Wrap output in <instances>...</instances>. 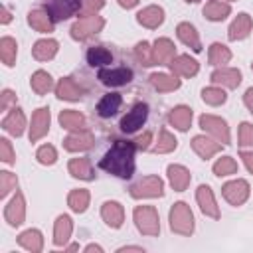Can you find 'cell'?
<instances>
[{
	"instance_id": "obj_1",
	"label": "cell",
	"mask_w": 253,
	"mask_h": 253,
	"mask_svg": "<svg viewBox=\"0 0 253 253\" xmlns=\"http://www.w3.org/2000/svg\"><path fill=\"white\" fill-rule=\"evenodd\" d=\"M134 142L130 140H117L109 150L107 154L101 158L99 166L103 170H107L109 174L117 176V178H130L134 174Z\"/></svg>"
},
{
	"instance_id": "obj_2",
	"label": "cell",
	"mask_w": 253,
	"mask_h": 253,
	"mask_svg": "<svg viewBox=\"0 0 253 253\" xmlns=\"http://www.w3.org/2000/svg\"><path fill=\"white\" fill-rule=\"evenodd\" d=\"M170 229L178 235H192L194 233V213L186 202H176L170 208Z\"/></svg>"
},
{
	"instance_id": "obj_3",
	"label": "cell",
	"mask_w": 253,
	"mask_h": 253,
	"mask_svg": "<svg viewBox=\"0 0 253 253\" xmlns=\"http://www.w3.org/2000/svg\"><path fill=\"white\" fill-rule=\"evenodd\" d=\"M105 28V18L99 14H81L79 20L71 26V38L77 42H85L91 36L99 34Z\"/></svg>"
},
{
	"instance_id": "obj_4",
	"label": "cell",
	"mask_w": 253,
	"mask_h": 253,
	"mask_svg": "<svg viewBox=\"0 0 253 253\" xmlns=\"http://www.w3.org/2000/svg\"><path fill=\"white\" fill-rule=\"evenodd\" d=\"M132 219L136 223V229L142 235H158L160 233V219H158V211L152 206H136L132 211Z\"/></svg>"
},
{
	"instance_id": "obj_5",
	"label": "cell",
	"mask_w": 253,
	"mask_h": 253,
	"mask_svg": "<svg viewBox=\"0 0 253 253\" xmlns=\"http://www.w3.org/2000/svg\"><path fill=\"white\" fill-rule=\"evenodd\" d=\"M164 194V182L158 176H144L136 184L130 186V196L134 200L140 198H160Z\"/></svg>"
},
{
	"instance_id": "obj_6",
	"label": "cell",
	"mask_w": 253,
	"mask_h": 253,
	"mask_svg": "<svg viewBox=\"0 0 253 253\" xmlns=\"http://www.w3.org/2000/svg\"><path fill=\"white\" fill-rule=\"evenodd\" d=\"M200 128L206 130L208 134H211L217 142L221 144H229L231 136H229V126L221 117L215 115H202L200 117Z\"/></svg>"
},
{
	"instance_id": "obj_7",
	"label": "cell",
	"mask_w": 253,
	"mask_h": 253,
	"mask_svg": "<svg viewBox=\"0 0 253 253\" xmlns=\"http://www.w3.org/2000/svg\"><path fill=\"white\" fill-rule=\"evenodd\" d=\"M146 119H148V105L146 103H136L121 119V130L123 132H134L146 123Z\"/></svg>"
},
{
	"instance_id": "obj_8",
	"label": "cell",
	"mask_w": 253,
	"mask_h": 253,
	"mask_svg": "<svg viewBox=\"0 0 253 253\" xmlns=\"http://www.w3.org/2000/svg\"><path fill=\"white\" fill-rule=\"evenodd\" d=\"M81 8H83V0H49L45 10L53 20H67L75 16Z\"/></svg>"
},
{
	"instance_id": "obj_9",
	"label": "cell",
	"mask_w": 253,
	"mask_h": 253,
	"mask_svg": "<svg viewBox=\"0 0 253 253\" xmlns=\"http://www.w3.org/2000/svg\"><path fill=\"white\" fill-rule=\"evenodd\" d=\"M221 194L231 206H241L249 198V184H247V180H241V178L225 182L221 188Z\"/></svg>"
},
{
	"instance_id": "obj_10",
	"label": "cell",
	"mask_w": 253,
	"mask_h": 253,
	"mask_svg": "<svg viewBox=\"0 0 253 253\" xmlns=\"http://www.w3.org/2000/svg\"><path fill=\"white\" fill-rule=\"evenodd\" d=\"M103 85H109V87H121V85H126L130 83L132 79V71L128 67H101L99 69V75Z\"/></svg>"
},
{
	"instance_id": "obj_11",
	"label": "cell",
	"mask_w": 253,
	"mask_h": 253,
	"mask_svg": "<svg viewBox=\"0 0 253 253\" xmlns=\"http://www.w3.org/2000/svg\"><path fill=\"white\" fill-rule=\"evenodd\" d=\"M49 109L47 107H40L34 111L32 115V125H30V142H38L40 138H43L49 130Z\"/></svg>"
},
{
	"instance_id": "obj_12",
	"label": "cell",
	"mask_w": 253,
	"mask_h": 253,
	"mask_svg": "<svg viewBox=\"0 0 253 253\" xmlns=\"http://www.w3.org/2000/svg\"><path fill=\"white\" fill-rule=\"evenodd\" d=\"M4 219L12 227H18V225L24 223V219H26V200H24L22 192H16V196L4 208Z\"/></svg>"
},
{
	"instance_id": "obj_13",
	"label": "cell",
	"mask_w": 253,
	"mask_h": 253,
	"mask_svg": "<svg viewBox=\"0 0 253 253\" xmlns=\"http://www.w3.org/2000/svg\"><path fill=\"white\" fill-rule=\"evenodd\" d=\"M196 200H198L200 210H202L208 217H211V219H219V206H217V202H215L213 192H211L210 186L202 184V186L196 190Z\"/></svg>"
},
{
	"instance_id": "obj_14",
	"label": "cell",
	"mask_w": 253,
	"mask_h": 253,
	"mask_svg": "<svg viewBox=\"0 0 253 253\" xmlns=\"http://www.w3.org/2000/svg\"><path fill=\"white\" fill-rule=\"evenodd\" d=\"M93 146V134L85 128L81 130H73L69 136L63 138V148L69 152H81V150H89Z\"/></svg>"
},
{
	"instance_id": "obj_15",
	"label": "cell",
	"mask_w": 253,
	"mask_h": 253,
	"mask_svg": "<svg viewBox=\"0 0 253 253\" xmlns=\"http://www.w3.org/2000/svg\"><path fill=\"white\" fill-rule=\"evenodd\" d=\"M176 57V45L168 38H158L152 45V59L158 65H168Z\"/></svg>"
},
{
	"instance_id": "obj_16",
	"label": "cell",
	"mask_w": 253,
	"mask_h": 253,
	"mask_svg": "<svg viewBox=\"0 0 253 253\" xmlns=\"http://www.w3.org/2000/svg\"><path fill=\"white\" fill-rule=\"evenodd\" d=\"M168 65L172 69V75H176V77H194L198 73V69H200L198 61L194 57L186 55V53L184 55H176Z\"/></svg>"
},
{
	"instance_id": "obj_17",
	"label": "cell",
	"mask_w": 253,
	"mask_h": 253,
	"mask_svg": "<svg viewBox=\"0 0 253 253\" xmlns=\"http://www.w3.org/2000/svg\"><path fill=\"white\" fill-rule=\"evenodd\" d=\"M101 217H103V221L109 225V227H113V229H119L121 225H123V221H125V210H123V206L119 204V202H105L103 204V208H101Z\"/></svg>"
},
{
	"instance_id": "obj_18",
	"label": "cell",
	"mask_w": 253,
	"mask_h": 253,
	"mask_svg": "<svg viewBox=\"0 0 253 253\" xmlns=\"http://www.w3.org/2000/svg\"><path fill=\"white\" fill-rule=\"evenodd\" d=\"M251 28H253V22H251V16L241 12L237 14V18L231 22L229 30H227V38L231 42H237V40H245L249 34H251Z\"/></svg>"
},
{
	"instance_id": "obj_19",
	"label": "cell",
	"mask_w": 253,
	"mask_h": 253,
	"mask_svg": "<svg viewBox=\"0 0 253 253\" xmlns=\"http://www.w3.org/2000/svg\"><path fill=\"white\" fill-rule=\"evenodd\" d=\"M192 148L202 160H208V158H211L213 154H217L221 150V142L211 140V138H208L204 134H198V136L192 138Z\"/></svg>"
},
{
	"instance_id": "obj_20",
	"label": "cell",
	"mask_w": 253,
	"mask_h": 253,
	"mask_svg": "<svg viewBox=\"0 0 253 253\" xmlns=\"http://www.w3.org/2000/svg\"><path fill=\"white\" fill-rule=\"evenodd\" d=\"M136 22H138L140 26L148 28V30H154V28H158V26L164 22V10H162L160 6H156V4L146 6V8H142V10L136 14Z\"/></svg>"
},
{
	"instance_id": "obj_21",
	"label": "cell",
	"mask_w": 253,
	"mask_h": 253,
	"mask_svg": "<svg viewBox=\"0 0 253 253\" xmlns=\"http://www.w3.org/2000/svg\"><path fill=\"white\" fill-rule=\"evenodd\" d=\"M211 83L223 85L227 89H235L241 83V71L235 67H219L211 73Z\"/></svg>"
},
{
	"instance_id": "obj_22",
	"label": "cell",
	"mask_w": 253,
	"mask_h": 253,
	"mask_svg": "<svg viewBox=\"0 0 253 253\" xmlns=\"http://www.w3.org/2000/svg\"><path fill=\"white\" fill-rule=\"evenodd\" d=\"M166 174H168L170 186H172L176 192H184V190L190 186L192 176H190V172H188L186 166H182V164H170L168 170H166Z\"/></svg>"
},
{
	"instance_id": "obj_23",
	"label": "cell",
	"mask_w": 253,
	"mask_h": 253,
	"mask_svg": "<svg viewBox=\"0 0 253 253\" xmlns=\"http://www.w3.org/2000/svg\"><path fill=\"white\" fill-rule=\"evenodd\" d=\"M2 128H4L6 132H10L12 136H22V132H24V128H26V117H24L22 109L14 107V109L4 117Z\"/></svg>"
},
{
	"instance_id": "obj_24",
	"label": "cell",
	"mask_w": 253,
	"mask_h": 253,
	"mask_svg": "<svg viewBox=\"0 0 253 253\" xmlns=\"http://www.w3.org/2000/svg\"><path fill=\"white\" fill-rule=\"evenodd\" d=\"M28 24H30L36 32H40V34H49V32H53V18L49 16L47 10H40V8L32 10V12L28 14Z\"/></svg>"
},
{
	"instance_id": "obj_25",
	"label": "cell",
	"mask_w": 253,
	"mask_h": 253,
	"mask_svg": "<svg viewBox=\"0 0 253 253\" xmlns=\"http://www.w3.org/2000/svg\"><path fill=\"white\" fill-rule=\"evenodd\" d=\"M176 36H178V40H180L184 45L192 47L194 51H202L200 36H198L196 28H194L190 22H180V24H178V28H176Z\"/></svg>"
},
{
	"instance_id": "obj_26",
	"label": "cell",
	"mask_w": 253,
	"mask_h": 253,
	"mask_svg": "<svg viewBox=\"0 0 253 253\" xmlns=\"http://www.w3.org/2000/svg\"><path fill=\"white\" fill-rule=\"evenodd\" d=\"M57 49H59V43H57L55 40H51V38H45V40H38V42L34 43L32 55H34V59H38V61H49V59L55 57Z\"/></svg>"
},
{
	"instance_id": "obj_27",
	"label": "cell",
	"mask_w": 253,
	"mask_h": 253,
	"mask_svg": "<svg viewBox=\"0 0 253 253\" xmlns=\"http://www.w3.org/2000/svg\"><path fill=\"white\" fill-rule=\"evenodd\" d=\"M55 95L59 99H63V101H79L83 97V89L71 77H63L55 85Z\"/></svg>"
},
{
	"instance_id": "obj_28",
	"label": "cell",
	"mask_w": 253,
	"mask_h": 253,
	"mask_svg": "<svg viewBox=\"0 0 253 253\" xmlns=\"http://www.w3.org/2000/svg\"><path fill=\"white\" fill-rule=\"evenodd\" d=\"M168 123H170L174 128L182 130V132L188 130L190 125H192V109L186 107V105L174 107V109L170 111V115H168Z\"/></svg>"
},
{
	"instance_id": "obj_29",
	"label": "cell",
	"mask_w": 253,
	"mask_h": 253,
	"mask_svg": "<svg viewBox=\"0 0 253 253\" xmlns=\"http://www.w3.org/2000/svg\"><path fill=\"white\" fill-rule=\"evenodd\" d=\"M71 231H73V221H71V217L69 215H59L57 219H55V225H53V243L57 245V247H61V245H65L67 241H69V237H71Z\"/></svg>"
},
{
	"instance_id": "obj_30",
	"label": "cell",
	"mask_w": 253,
	"mask_h": 253,
	"mask_svg": "<svg viewBox=\"0 0 253 253\" xmlns=\"http://www.w3.org/2000/svg\"><path fill=\"white\" fill-rule=\"evenodd\" d=\"M121 103H123V97L119 93H107L101 97V101L97 103V113L99 117L103 119H109L113 115H117V111L121 109Z\"/></svg>"
},
{
	"instance_id": "obj_31",
	"label": "cell",
	"mask_w": 253,
	"mask_h": 253,
	"mask_svg": "<svg viewBox=\"0 0 253 253\" xmlns=\"http://www.w3.org/2000/svg\"><path fill=\"white\" fill-rule=\"evenodd\" d=\"M67 170L73 178H79V180H93L95 178L89 158H71L67 164Z\"/></svg>"
},
{
	"instance_id": "obj_32",
	"label": "cell",
	"mask_w": 253,
	"mask_h": 253,
	"mask_svg": "<svg viewBox=\"0 0 253 253\" xmlns=\"http://www.w3.org/2000/svg\"><path fill=\"white\" fill-rule=\"evenodd\" d=\"M18 243L32 251V253H40L43 249V237H42V231L40 229H26L18 235Z\"/></svg>"
},
{
	"instance_id": "obj_33",
	"label": "cell",
	"mask_w": 253,
	"mask_h": 253,
	"mask_svg": "<svg viewBox=\"0 0 253 253\" xmlns=\"http://www.w3.org/2000/svg\"><path fill=\"white\" fill-rule=\"evenodd\" d=\"M87 63L91 67H107L113 63V53L105 45H93L87 49Z\"/></svg>"
},
{
	"instance_id": "obj_34",
	"label": "cell",
	"mask_w": 253,
	"mask_h": 253,
	"mask_svg": "<svg viewBox=\"0 0 253 253\" xmlns=\"http://www.w3.org/2000/svg\"><path fill=\"white\" fill-rule=\"evenodd\" d=\"M229 14H231L229 4H225V2H221V0H210V2L204 6V16H206L210 22H221V20H225Z\"/></svg>"
},
{
	"instance_id": "obj_35",
	"label": "cell",
	"mask_w": 253,
	"mask_h": 253,
	"mask_svg": "<svg viewBox=\"0 0 253 253\" xmlns=\"http://www.w3.org/2000/svg\"><path fill=\"white\" fill-rule=\"evenodd\" d=\"M150 85L160 93H170L180 87V79L176 75H168V73H152Z\"/></svg>"
},
{
	"instance_id": "obj_36",
	"label": "cell",
	"mask_w": 253,
	"mask_h": 253,
	"mask_svg": "<svg viewBox=\"0 0 253 253\" xmlns=\"http://www.w3.org/2000/svg\"><path fill=\"white\" fill-rule=\"evenodd\" d=\"M59 125L67 130H81L85 126V115L73 109H65L59 113Z\"/></svg>"
},
{
	"instance_id": "obj_37",
	"label": "cell",
	"mask_w": 253,
	"mask_h": 253,
	"mask_svg": "<svg viewBox=\"0 0 253 253\" xmlns=\"http://www.w3.org/2000/svg\"><path fill=\"white\" fill-rule=\"evenodd\" d=\"M89 202H91V194H89V190H85V188L71 190L69 196H67V206H69L75 213H83V211L89 208Z\"/></svg>"
},
{
	"instance_id": "obj_38",
	"label": "cell",
	"mask_w": 253,
	"mask_h": 253,
	"mask_svg": "<svg viewBox=\"0 0 253 253\" xmlns=\"http://www.w3.org/2000/svg\"><path fill=\"white\" fill-rule=\"evenodd\" d=\"M208 59H210V63H211V65H215V67H223L225 63H229V59H231V51H229V47H227V45H223V43L215 42V43H211V45H210Z\"/></svg>"
},
{
	"instance_id": "obj_39",
	"label": "cell",
	"mask_w": 253,
	"mask_h": 253,
	"mask_svg": "<svg viewBox=\"0 0 253 253\" xmlns=\"http://www.w3.org/2000/svg\"><path fill=\"white\" fill-rule=\"evenodd\" d=\"M30 85H32V89H34L38 95H45V93H49V91L53 89V79H51V75H49L47 71L38 69V71L30 77Z\"/></svg>"
},
{
	"instance_id": "obj_40",
	"label": "cell",
	"mask_w": 253,
	"mask_h": 253,
	"mask_svg": "<svg viewBox=\"0 0 253 253\" xmlns=\"http://www.w3.org/2000/svg\"><path fill=\"white\" fill-rule=\"evenodd\" d=\"M16 55H18V43L14 38L10 36H4L0 40V57H2V63L12 67L16 63Z\"/></svg>"
},
{
	"instance_id": "obj_41",
	"label": "cell",
	"mask_w": 253,
	"mask_h": 253,
	"mask_svg": "<svg viewBox=\"0 0 253 253\" xmlns=\"http://www.w3.org/2000/svg\"><path fill=\"white\" fill-rule=\"evenodd\" d=\"M176 146H178L176 136H174L170 130L162 128L160 134H158V142L152 146V152H156V154H168V152L176 150Z\"/></svg>"
},
{
	"instance_id": "obj_42",
	"label": "cell",
	"mask_w": 253,
	"mask_h": 253,
	"mask_svg": "<svg viewBox=\"0 0 253 253\" xmlns=\"http://www.w3.org/2000/svg\"><path fill=\"white\" fill-rule=\"evenodd\" d=\"M202 99H204V103H208L211 107H217V105H223L225 103L227 95H225V91L221 87H215L213 85V87H206L202 91Z\"/></svg>"
},
{
	"instance_id": "obj_43",
	"label": "cell",
	"mask_w": 253,
	"mask_h": 253,
	"mask_svg": "<svg viewBox=\"0 0 253 253\" xmlns=\"http://www.w3.org/2000/svg\"><path fill=\"white\" fill-rule=\"evenodd\" d=\"M237 172V162L231 156H221L213 164V174L215 176H231Z\"/></svg>"
},
{
	"instance_id": "obj_44",
	"label": "cell",
	"mask_w": 253,
	"mask_h": 253,
	"mask_svg": "<svg viewBox=\"0 0 253 253\" xmlns=\"http://www.w3.org/2000/svg\"><path fill=\"white\" fill-rule=\"evenodd\" d=\"M134 57L142 63V65H154V59H152V47L148 42H138L134 45Z\"/></svg>"
},
{
	"instance_id": "obj_45",
	"label": "cell",
	"mask_w": 253,
	"mask_h": 253,
	"mask_svg": "<svg viewBox=\"0 0 253 253\" xmlns=\"http://www.w3.org/2000/svg\"><path fill=\"white\" fill-rule=\"evenodd\" d=\"M36 158H38L40 164H43V166H51V164H55V160H57V150H55L51 144H43V146L38 148Z\"/></svg>"
},
{
	"instance_id": "obj_46",
	"label": "cell",
	"mask_w": 253,
	"mask_h": 253,
	"mask_svg": "<svg viewBox=\"0 0 253 253\" xmlns=\"http://www.w3.org/2000/svg\"><path fill=\"white\" fill-rule=\"evenodd\" d=\"M16 186H18L16 174H12V172H8V170H2V172H0V198H6Z\"/></svg>"
},
{
	"instance_id": "obj_47",
	"label": "cell",
	"mask_w": 253,
	"mask_h": 253,
	"mask_svg": "<svg viewBox=\"0 0 253 253\" xmlns=\"http://www.w3.org/2000/svg\"><path fill=\"white\" fill-rule=\"evenodd\" d=\"M237 138H239V146H253V125L251 123H241Z\"/></svg>"
},
{
	"instance_id": "obj_48",
	"label": "cell",
	"mask_w": 253,
	"mask_h": 253,
	"mask_svg": "<svg viewBox=\"0 0 253 253\" xmlns=\"http://www.w3.org/2000/svg\"><path fill=\"white\" fill-rule=\"evenodd\" d=\"M14 148H12V142L8 138H0V160L6 162V164H14Z\"/></svg>"
},
{
	"instance_id": "obj_49",
	"label": "cell",
	"mask_w": 253,
	"mask_h": 253,
	"mask_svg": "<svg viewBox=\"0 0 253 253\" xmlns=\"http://www.w3.org/2000/svg\"><path fill=\"white\" fill-rule=\"evenodd\" d=\"M12 105H16V93H14L12 89H4L2 95H0V109L6 111V109H10Z\"/></svg>"
},
{
	"instance_id": "obj_50",
	"label": "cell",
	"mask_w": 253,
	"mask_h": 253,
	"mask_svg": "<svg viewBox=\"0 0 253 253\" xmlns=\"http://www.w3.org/2000/svg\"><path fill=\"white\" fill-rule=\"evenodd\" d=\"M103 6H105V0H83L85 14H97Z\"/></svg>"
},
{
	"instance_id": "obj_51",
	"label": "cell",
	"mask_w": 253,
	"mask_h": 253,
	"mask_svg": "<svg viewBox=\"0 0 253 253\" xmlns=\"http://www.w3.org/2000/svg\"><path fill=\"white\" fill-rule=\"evenodd\" d=\"M150 140H152V132H144V134H140L138 138H134L132 142H134V146H136L138 150H146V148L150 146Z\"/></svg>"
},
{
	"instance_id": "obj_52",
	"label": "cell",
	"mask_w": 253,
	"mask_h": 253,
	"mask_svg": "<svg viewBox=\"0 0 253 253\" xmlns=\"http://www.w3.org/2000/svg\"><path fill=\"white\" fill-rule=\"evenodd\" d=\"M241 158H243V162H245L247 170L253 174V152H249V150H243V152H241Z\"/></svg>"
},
{
	"instance_id": "obj_53",
	"label": "cell",
	"mask_w": 253,
	"mask_h": 253,
	"mask_svg": "<svg viewBox=\"0 0 253 253\" xmlns=\"http://www.w3.org/2000/svg\"><path fill=\"white\" fill-rule=\"evenodd\" d=\"M243 103H245V107L253 113V87L245 91V95H243Z\"/></svg>"
},
{
	"instance_id": "obj_54",
	"label": "cell",
	"mask_w": 253,
	"mask_h": 253,
	"mask_svg": "<svg viewBox=\"0 0 253 253\" xmlns=\"http://www.w3.org/2000/svg\"><path fill=\"white\" fill-rule=\"evenodd\" d=\"M117 2H119V6H123L126 10H130V8H134L138 4V0H117Z\"/></svg>"
},
{
	"instance_id": "obj_55",
	"label": "cell",
	"mask_w": 253,
	"mask_h": 253,
	"mask_svg": "<svg viewBox=\"0 0 253 253\" xmlns=\"http://www.w3.org/2000/svg\"><path fill=\"white\" fill-rule=\"evenodd\" d=\"M12 20V14L8 10V6H2V24H8Z\"/></svg>"
},
{
	"instance_id": "obj_56",
	"label": "cell",
	"mask_w": 253,
	"mask_h": 253,
	"mask_svg": "<svg viewBox=\"0 0 253 253\" xmlns=\"http://www.w3.org/2000/svg\"><path fill=\"white\" fill-rule=\"evenodd\" d=\"M119 251H142V247H138V245H128V247H121Z\"/></svg>"
},
{
	"instance_id": "obj_57",
	"label": "cell",
	"mask_w": 253,
	"mask_h": 253,
	"mask_svg": "<svg viewBox=\"0 0 253 253\" xmlns=\"http://www.w3.org/2000/svg\"><path fill=\"white\" fill-rule=\"evenodd\" d=\"M85 251H103V247H101V245L91 243V245H87V247H85Z\"/></svg>"
},
{
	"instance_id": "obj_58",
	"label": "cell",
	"mask_w": 253,
	"mask_h": 253,
	"mask_svg": "<svg viewBox=\"0 0 253 253\" xmlns=\"http://www.w3.org/2000/svg\"><path fill=\"white\" fill-rule=\"evenodd\" d=\"M188 4H196V2H200V0H186Z\"/></svg>"
},
{
	"instance_id": "obj_59",
	"label": "cell",
	"mask_w": 253,
	"mask_h": 253,
	"mask_svg": "<svg viewBox=\"0 0 253 253\" xmlns=\"http://www.w3.org/2000/svg\"><path fill=\"white\" fill-rule=\"evenodd\" d=\"M251 69H253V63H251Z\"/></svg>"
},
{
	"instance_id": "obj_60",
	"label": "cell",
	"mask_w": 253,
	"mask_h": 253,
	"mask_svg": "<svg viewBox=\"0 0 253 253\" xmlns=\"http://www.w3.org/2000/svg\"><path fill=\"white\" fill-rule=\"evenodd\" d=\"M227 2H233V0H227Z\"/></svg>"
}]
</instances>
